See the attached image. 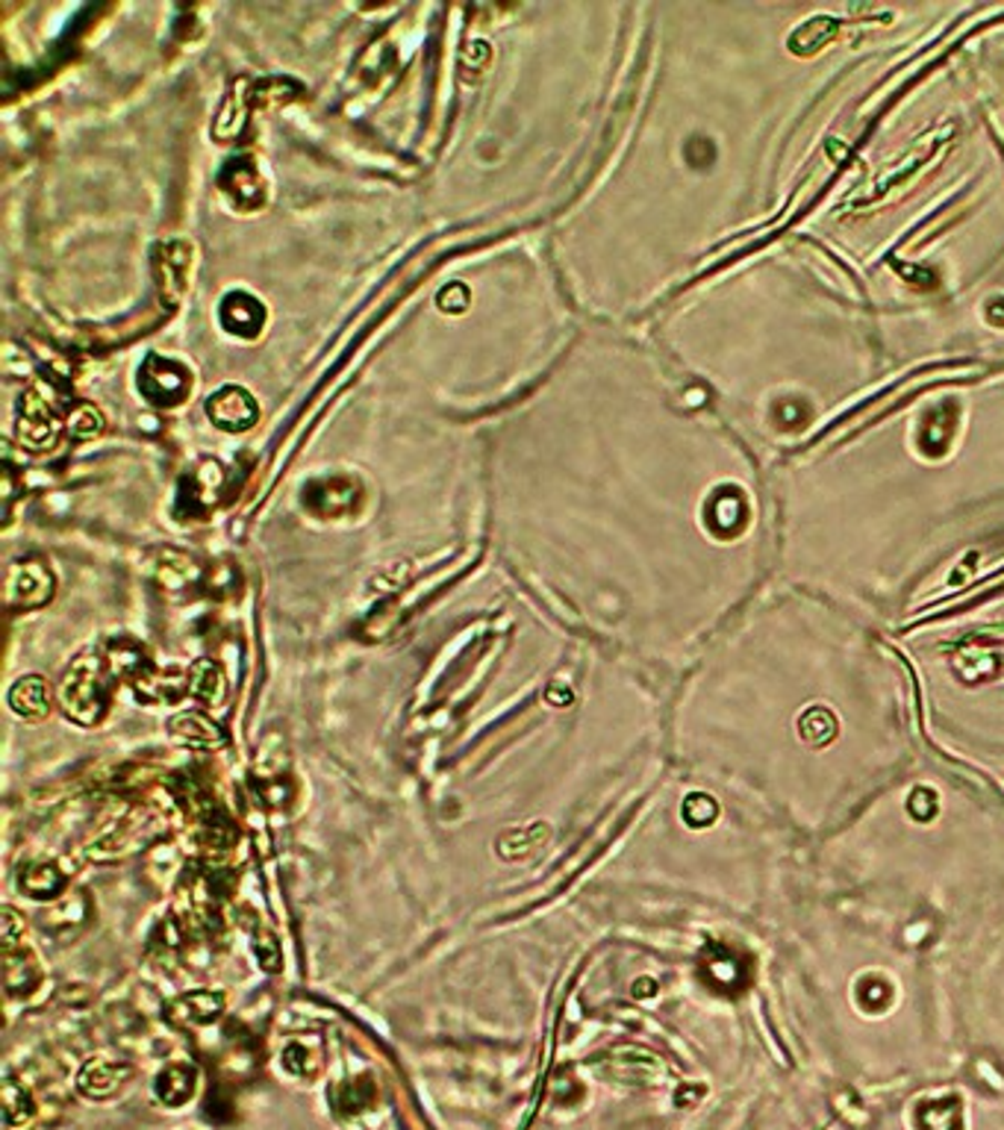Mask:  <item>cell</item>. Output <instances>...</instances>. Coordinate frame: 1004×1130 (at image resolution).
I'll list each match as a JSON object with an SVG mask.
<instances>
[{
    "instance_id": "1",
    "label": "cell",
    "mask_w": 1004,
    "mask_h": 1130,
    "mask_svg": "<svg viewBox=\"0 0 1004 1130\" xmlns=\"http://www.w3.org/2000/svg\"><path fill=\"white\" fill-rule=\"evenodd\" d=\"M60 703L65 716L78 725H98L110 707V689L103 684V668L98 659L80 657L65 671L60 684Z\"/></svg>"
},
{
    "instance_id": "2",
    "label": "cell",
    "mask_w": 1004,
    "mask_h": 1130,
    "mask_svg": "<svg viewBox=\"0 0 1004 1130\" xmlns=\"http://www.w3.org/2000/svg\"><path fill=\"white\" fill-rule=\"evenodd\" d=\"M57 436H60V415H57V407H53L51 398L44 394L42 386H35L33 392H27L24 407H21L18 439H21V445L33 448V451H44V448L57 445Z\"/></svg>"
},
{
    "instance_id": "3",
    "label": "cell",
    "mask_w": 1004,
    "mask_h": 1130,
    "mask_svg": "<svg viewBox=\"0 0 1004 1130\" xmlns=\"http://www.w3.org/2000/svg\"><path fill=\"white\" fill-rule=\"evenodd\" d=\"M53 595V574L42 559H24L9 565L7 604L12 609H39Z\"/></svg>"
},
{
    "instance_id": "4",
    "label": "cell",
    "mask_w": 1004,
    "mask_h": 1130,
    "mask_svg": "<svg viewBox=\"0 0 1004 1130\" xmlns=\"http://www.w3.org/2000/svg\"><path fill=\"white\" fill-rule=\"evenodd\" d=\"M139 386L154 403H181L192 389V374L189 369H183L181 362L151 357L142 369V383Z\"/></svg>"
},
{
    "instance_id": "5",
    "label": "cell",
    "mask_w": 1004,
    "mask_h": 1130,
    "mask_svg": "<svg viewBox=\"0 0 1004 1130\" xmlns=\"http://www.w3.org/2000/svg\"><path fill=\"white\" fill-rule=\"evenodd\" d=\"M206 415L222 430H248L257 421L259 407L239 386H224L206 403Z\"/></svg>"
},
{
    "instance_id": "6",
    "label": "cell",
    "mask_w": 1004,
    "mask_h": 1130,
    "mask_svg": "<svg viewBox=\"0 0 1004 1130\" xmlns=\"http://www.w3.org/2000/svg\"><path fill=\"white\" fill-rule=\"evenodd\" d=\"M89 918H92V901H89L86 892H74V895L57 901L44 913L42 927L60 942H69L71 936H78L89 925Z\"/></svg>"
},
{
    "instance_id": "7",
    "label": "cell",
    "mask_w": 1004,
    "mask_h": 1130,
    "mask_svg": "<svg viewBox=\"0 0 1004 1130\" xmlns=\"http://www.w3.org/2000/svg\"><path fill=\"white\" fill-rule=\"evenodd\" d=\"M133 1078V1066L121 1060H92L83 1066L78 1078L80 1092L86 1098H112L127 1087Z\"/></svg>"
},
{
    "instance_id": "8",
    "label": "cell",
    "mask_w": 1004,
    "mask_h": 1130,
    "mask_svg": "<svg viewBox=\"0 0 1004 1130\" xmlns=\"http://www.w3.org/2000/svg\"><path fill=\"white\" fill-rule=\"evenodd\" d=\"M3 975H7L9 995H27L42 984L39 959H35V954L27 948L24 942L3 945Z\"/></svg>"
},
{
    "instance_id": "9",
    "label": "cell",
    "mask_w": 1004,
    "mask_h": 1130,
    "mask_svg": "<svg viewBox=\"0 0 1004 1130\" xmlns=\"http://www.w3.org/2000/svg\"><path fill=\"white\" fill-rule=\"evenodd\" d=\"M168 730L177 742L189 748H201V751H213V748H222L227 742V733H224L213 719H206L204 712H177L172 721H168Z\"/></svg>"
},
{
    "instance_id": "10",
    "label": "cell",
    "mask_w": 1004,
    "mask_h": 1130,
    "mask_svg": "<svg viewBox=\"0 0 1004 1130\" xmlns=\"http://www.w3.org/2000/svg\"><path fill=\"white\" fill-rule=\"evenodd\" d=\"M9 707L16 716L27 721H39L51 712V686L44 684V677L27 675L21 677L12 689H9Z\"/></svg>"
},
{
    "instance_id": "11",
    "label": "cell",
    "mask_w": 1004,
    "mask_h": 1130,
    "mask_svg": "<svg viewBox=\"0 0 1004 1130\" xmlns=\"http://www.w3.org/2000/svg\"><path fill=\"white\" fill-rule=\"evenodd\" d=\"M195 1087H198V1071H195V1066H189V1062H172V1066H165V1069L156 1075L154 1083L156 1098H160L165 1107H172V1110L189 1105L192 1096H195Z\"/></svg>"
},
{
    "instance_id": "12",
    "label": "cell",
    "mask_w": 1004,
    "mask_h": 1130,
    "mask_svg": "<svg viewBox=\"0 0 1004 1130\" xmlns=\"http://www.w3.org/2000/svg\"><path fill=\"white\" fill-rule=\"evenodd\" d=\"M307 501L318 515L351 513L354 501H357V483L348 477L318 480L316 486L309 489Z\"/></svg>"
},
{
    "instance_id": "13",
    "label": "cell",
    "mask_w": 1004,
    "mask_h": 1130,
    "mask_svg": "<svg viewBox=\"0 0 1004 1130\" xmlns=\"http://www.w3.org/2000/svg\"><path fill=\"white\" fill-rule=\"evenodd\" d=\"M263 304L257 298H250L245 291H236V295H227L222 304V325L230 330V333L239 336H257L259 327H263Z\"/></svg>"
},
{
    "instance_id": "14",
    "label": "cell",
    "mask_w": 1004,
    "mask_h": 1130,
    "mask_svg": "<svg viewBox=\"0 0 1004 1130\" xmlns=\"http://www.w3.org/2000/svg\"><path fill=\"white\" fill-rule=\"evenodd\" d=\"M222 186L224 195L230 197L233 206H239V209H254V206L263 204V181H259L257 168H250L248 163L230 165Z\"/></svg>"
},
{
    "instance_id": "15",
    "label": "cell",
    "mask_w": 1004,
    "mask_h": 1130,
    "mask_svg": "<svg viewBox=\"0 0 1004 1130\" xmlns=\"http://www.w3.org/2000/svg\"><path fill=\"white\" fill-rule=\"evenodd\" d=\"M156 268H160V277H163L165 298L172 300V304H177L183 286H186V271H189V248L181 245V242L163 245V248H160V259H156Z\"/></svg>"
},
{
    "instance_id": "16",
    "label": "cell",
    "mask_w": 1004,
    "mask_h": 1130,
    "mask_svg": "<svg viewBox=\"0 0 1004 1130\" xmlns=\"http://www.w3.org/2000/svg\"><path fill=\"white\" fill-rule=\"evenodd\" d=\"M224 1013V995L213 993V989H195L189 995H181L177 1001L172 1004V1016L174 1019L189 1021V1025H206V1021H215Z\"/></svg>"
},
{
    "instance_id": "17",
    "label": "cell",
    "mask_w": 1004,
    "mask_h": 1130,
    "mask_svg": "<svg viewBox=\"0 0 1004 1130\" xmlns=\"http://www.w3.org/2000/svg\"><path fill=\"white\" fill-rule=\"evenodd\" d=\"M106 668H110L112 677H121V680H130V684H136L139 677H145L151 671L145 651L136 643H130V639H119V643L110 645Z\"/></svg>"
},
{
    "instance_id": "18",
    "label": "cell",
    "mask_w": 1004,
    "mask_h": 1130,
    "mask_svg": "<svg viewBox=\"0 0 1004 1130\" xmlns=\"http://www.w3.org/2000/svg\"><path fill=\"white\" fill-rule=\"evenodd\" d=\"M65 886H69V881H65V874L60 872V865L57 863H33L24 874H21V890H24L30 898L39 901L60 898L62 892H65Z\"/></svg>"
},
{
    "instance_id": "19",
    "label": "cell",
    "mask_w": 1004,
    "mask_h": 1130,
    "mask_svg": "<svg viewBox=\"0 0 1004 1130\" xmlns=\"http://www.w3.org/2000/svg\"><path fill=\"white\" fill-rule=\"evenodd\" d=\"M189 692L204 703H222L227 698V680H224V671L215 666L213 659H198L195 666L189 668Z\"/></svg>"
},
{
    "instance_id": "20",
    "label": "cell",
    "mask_w": 1004,
    "mask_h": 1130,
    "mask_svg": "<svg viewBox=\"0 0 1004 1130\" xmlns=\"http://www.w3.org/2000/svg\"><path fill=\"white\" fill-rule=\"evenodd\" d=\"M33 1113L35 1107L30 1092H27L24 1087H18L16 1080H7V1087H3V1119H7V1130H18L24 1128V1124H30Z\"/></svg>"
},
{
    "instance_id": "21",
    "label": "cell",
    "mask_w": 1004,
    "mask_h": 1130,
    "mask_svg": "<svg viewBox=\"0 0 1004 1130\" xmlns=\"http://www.w3.org/2000/svg\"><path fill=\"white\" fill-rule=\"evenodd\" d=\"M375 1087H371L369 1078L362 1080H345L334 1089V1105L342 1110V1113H357V1110H366V1107L375 1101Z\"/></svg>"
},
{
    "instance_id": "22",
    "label": "cell",
    "mask_w": 1004,
    "mask_h": 1130,
    "mask_svg": "<svg viewBox=\"0 0 1004 1130\" xmlns=\"http://www.w3.org/2000/svg\"><path fill=\"white\" fill-rule=\"evenodd\" d=\"M545 836H549V831H545L542 824H531V828H522V831L504 833L499 842V851L506 856V860H513V856H524V854H531L533 848L540 845Z\"/></svg>"
},
{
    "instance_id": "23",
    "label": "cell",
    "mask_w": 1004,
    "mask_h": 1130,
    "mask_svg": "<svg viewBox=\"0 0 1004 1130\" xmlns=\"http://www.w3.org/2000/svg\"><path fill=\"white\" fill-rule=\"evenodd\" d=\"M101 428H103L101 412H98L92 403H80L78 410L69 415V430L80 439L95 436V433H101Z\"/></svg>"
},
{
    "instance_id": "24",
    "label": "cell",
    "mask_w": 1004,
    "mask_h": 1130,
    "mask_svg": "<svg viewBox=\"0 0 1004 1130\" xmlns=\"http://www.w3.org/2000/svg\"><path fill=\"white\" fill-rule=\"evenodd\" d=\"M284 1066L293 1071V1075H298V1078H313L318 1069V1060H313V1051H309L307 1045L293 1042V1045H286Z\"/></svg>"
},
{
    "instance_id": "25",
    "label": "cell",
    "mask_w": 1004,
    "mask_h": 1130,
    "mask_svg": "<svg viewBox=\"0 0 1004 1130\" xmlns=\"http://www.w3.org/2000/svg\"><path fill=\"white\" fill-rule=\"evenodd\" d=\"M257 957H259V963L268 968V972H275V968L280 966V951H277V942L268 939V936L263 942H257Z\"/></svg>"
},
{
    "instance_id": "26",
    "label": "cell",
    "mask_w": 1004,
    "mask_h": 1130,
    "mask_svg": "<svg viewBox=\"0 0 1004 1130\" xmlns=\"http://www.w3.org/2000/svg\"><path fill=\"white\" fill-rule=\"evenodd\" d=\"M448 300H454V312H460V309H463L465 304H469L463 286H451V291L445 289V291H442V295H439V304H442V309L448 307Z\"/></svg>"
}]
</instances>
